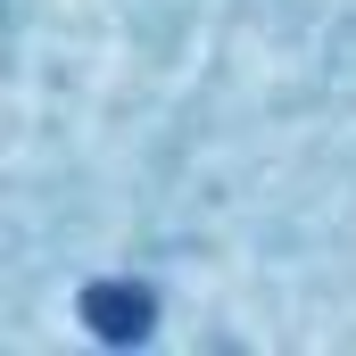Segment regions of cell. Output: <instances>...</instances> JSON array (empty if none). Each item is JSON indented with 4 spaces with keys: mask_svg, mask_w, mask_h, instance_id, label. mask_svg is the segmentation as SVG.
I'll list each match as a JSON object with an SVG mask.
<instances>
[{
    "mask_svg": "<svg viewBox=\"0 0 356 356\" xmlns=\"http://www.w3.org/2000/svg\"><path fill=\"white\" fill-rule=\"evenodd\" d=\"M83 323L99 332V340H141V332H149L141 282H91V290H83Z\"/></svg>",
    "mask_w": 356,
    "mask_h": 356,
    "instance_id": "1",
    "label": "cell"
}]
</instances>
